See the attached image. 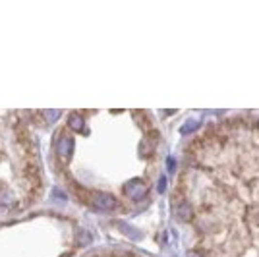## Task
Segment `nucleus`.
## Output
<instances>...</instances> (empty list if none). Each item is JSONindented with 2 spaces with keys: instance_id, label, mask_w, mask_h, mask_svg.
<instances>
[{
  "instance_id": "nucleus-1",
  "label": "nucleus",
  "mask_w": 259,
  "mask_h": 257,
  "mask_svg": "<svg viewBox=\"0 0 259 257\" xmlns=\"http://www.w3.org/2000/svg\"><path fill=\"white\" fill-rule=\"evenodd\" d=\"M39 188V170L23 126L0 114V211L29 203Z\"/></svg>"
},
{
  "instance_id": "nucleus-2",
  "label": "nucleus",
  "mask_w": 259,
  "mask_h": 257,
  "mask_svg": "<svg viewBox=\"0 0 259 257\" xmlns=\"http://www.w3.org/2000/svg\"><path fill=\"white\" fill-rule=\"evenodd\" d=\"M258 124H259V120H258Z\"/></svg>"
}]
</instances>
